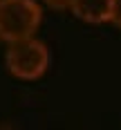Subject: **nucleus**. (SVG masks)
Masks as SVG:
<instances>
[{
	"instance_id": "f257e3e1",
	"label": "nucleus",
	"mask_w": 121,
	"mask_h": 130,
	"mask_svg": "<svg viewBox=\"0 0 121 130\" xmlns=\"http://www.w3.org/2000/svg\"><path fill=\"white\" fill-rule=\"evenodd\" d=\"M5 65L9 74L20 81H38L49 67V50L38 38H25L7 45Z\"/></svg>"
},
{
	"instance_id": "f03ea898",
	"label": "nucleus",
	"mask_w": 121,
	"mask_h": 130,
	"mask_svg": "<svg viewBox=\"0 0 121 130\" xmlns=\"http://www.w3.org/2000/svg\"><path fill=\"white\" fill-rule=\"evenodd\" d=\"M43 11L34 0H0V40L7 45L31 38L40 27Z\"/></svg>"
},
{
	"instance_id": "7ed1b4c3",
	"label": "nucleus",
	"mask_w": 121,
	"mask_h": 130,
	"mask_svg": "<svg viewBox=\"0 0 121 130\" xmlns=\"http://www.w3.org/2000/svg\"><path fill=\"white\" fill-rule=\"evenodd\" d=\"M67 9L83 23L99 25V23H108L110 20L112 0H70Z\"/></svg>"
},
{
	"instance_id": "20e7f679",
	"label": "nucleus",
	"mask_w": 121,
	"mask_h": 130,
	"mask_svg": "<svg viewBox=\"0 0 121 130\" xmlns=\"http://www.w3.org/2000/svg\"><path fill=\"white\" fill-rule=\"evenodd\" d=\"M114 27L121 29V0H112V9H110V20Z\"/></svg>"
},
{
	"instance_id": "39448f33",
	"label": "nucleus",
	"mask_w": 121,
	"mask_h": 130,
	"mask_svg": "<svg viewBox=\"0 0 121 130\" xmlns=\"http://www.w3.org/2000/svg\"><path fill=\"white\" fill-rule=\"evenodd\" d=\"M43 2L52 9H67V5H70V0H43Z\"/></svg>"
},
{
	"instance_id": "423d86ee",
	"label": "nucleus",
	"mask_w": 121,
	"mask_h": 130,
	"mask_svg": "<svg viewBox=\"0 0 121 130\" xmlns=\"http://www.w3.org/2000/svg\"><path fill=\"white\" fill-rule=\"evenodd\" d=\"M0 130H18V128H13L11 123H0Z\"/></svg>"
}]
</instances>
